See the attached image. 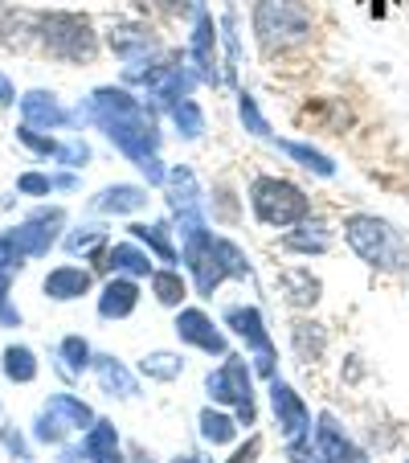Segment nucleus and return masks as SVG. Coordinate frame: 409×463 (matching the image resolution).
<instances>
[{"mask_svg": "<svg viewBox=\"0 0 409 463\" xmlns=\"http://www.w3.org/2000/svg\"><path fill=\"white\" fill-rule=\"evenodd\" d=\"M320 451H323V459H349V463H360V451L344 439V430L336 427V419H328L323 414L320 419Z\"/></svg>", "mask_w": 409, "mask_h": 463, "instance_id": "obj_16", "label": "nucleus"}, {"mask_svg": "<svg viewBox=\"0 0 409 463\" xmlns=\"http://www.w3.org/2000/svg\"><path fill=\"white\" fill-rule=\"evenodd\" d=\"M5 443H9L17 455H25V443H21V435H17V430H5Z\"/></svg>", "mask_w": 409, "mask_h": 463, "instance_id": "obj_41", "label": "nucleus"}, {"mask_svg": "<svg viewBox=\"0 0 409 463\" xmlns=\"http://www.w3.org/2000/svg\"><path fill=\"white\" fill-rule=\"evenodd\" d=\"M250 205H254V213H258V222L279 226V230L295 226V222H303L307 213H311L303 193L291 181H279V176H258V181L250 184Z\"/></svg>", "mask_w": 409, "mask_h": 463, "instance_id": "obj_4", "label": "nucleus"}, {"mask_svg": "<svg viewBox=\"0 0 409 463\" xmlns=\"http://www.w3.org/2000/svg\"><path fill=\"white\" fill-rule=\"evenodd\" d=\"M283 152H291L295 160H303V165H307V168H315L320 176H331V160H328V156H320V152L303 148V144H283Z\"/></svg>", "mask_w": 409, "mask_h": 463, "instance_id": "obj_30", "label": "nucleus"}, {"mask_svg": "<svg viewBox=\"0 0 409 463\" xmlns=\"http://www.w3.org/2000/svg\"><path fill=\"white\" fill-rule=\"evenodd\" d=\"M58 226H61V210H42V213H33L25 226L9 230V238L25 259H37V254H50L53 238H58Z\"/></svg>", "mask_w": 409, "mask_h": 463, "instance_id": "obj_7", "label": "nucleus"}, {"mask_svg": "<svg viewBox=\"0 0 409 463\" xmlns=\"http://www.w3.org/2000/svg\"><path fill=\"white\" fill-rule=\"evenodd\" d=\"M95 365H98V382H103L107 390H119L123 398H127V393H135V377H131L115 357H98Z\"/></svg>", "mask_w": 409, "mask_h": 463, "instance_id": "obj_20", "label": "nucleus"}, {"mask_svg": "<svg viewBox=\"0 0 409 463\" xmlns=\"http://www.w3.org/2000/svg\"><path fill=\"white\" fill-rule=\"evenodd\" d=\"M254 33L262 50H291L311 37V9L307 0H258L254 5Z\"/></svg>", "mask_w": 409, "mask_h": 463, "instance_id": "obj_2", "label": "nucleus"}, {"mask_svg": "<svg viewBox=\"0 0 409 463\" xmlns=\"http://www.w3.org/2000/svg\"><path fill=\"white\" fill-rule=\"evenodd\" d=\"M45 45H50V53L70 61L95 58V33L82 17H50L45 21Z\"/></svg>", "mask_w": 409, "mask_h": 463, "instance_id": "obj_6", "label": "nucleus"}, {"mask_svg": "<svg viewBox=\"0 0 409 463\" xmlns=\"http://www.w3.org/2000/svg\"><path fill=\"white\" fill-rule=\"evenodd\" d=\"M111 45H115V53H123L127 61H135L140 53H152V37L148 33H135V29H123V33H111Z\"/></svg>", "mask_w": 409, "mask_h": 463, "instance_id": "obj_24", "label": "nucleus"}, {"mask_svg": "<svg viewBox=\"0 0 409 463\" xmlns=\"http://www.w3.org/2000/svg\"><path fill=\"white\" fill-rule=\"evenodd\" d=\"M90 152H87V144H70V148H61L58 152V160H66V165H82Z\"/></svg>", "mask_w": 409, "mask_h": 463, "instance_id": "obj_38", "label": "nucleus"}, {"mask_svg": "<svg viewBox=\"0 0 409 463\" xmlns=\"http://www.w3.org/2000/svg\"><path fill=\"white\" fill-rule=\"evenodd\" d=\"M13 99H17V95H13V82L5 79V74H0V107H5V103H13Z\"/></svg>", "mask_w": 409, "mask_h": 463, "instance_id": "obj_40", "label": "nucleus"}, {"mask_svg": "<svg viewBox=\"0 0 409 463\" xmlns=\"http://www.w3.org/2000/svg\"><path fill=\"white\" fill-rule=\"evenodd\" d=\"M242 119L250 123L258 136H266V123H262V115H258V107H254V99L250 95H242Z\"/></svg>", "mask_w": 409, "mask_h": 463, "instance_id": "obj_36", "label": "nucleus"}, {"mask_svg": "<svg viewBox=\"0 0 409 463\" xmlns=\"http://www.w3.org/2000/svg\"><path fill=\"white\" fill-rule=\"evenodd\" d=\"M287 246H291V250H328V242H323V238H307V234H291Z\"/></svg>", "mask_w": 409, "mask_h": 463, "instance_id": "obj_37", "label": "nucleus"}, {"mask_svg": "<svg viewBox=\"0 0 409 463\" xmlns=\"http://www.w3.org/2000/svg\"><path fill=\"white\" fill-rule=\"evenodd\" d=\"M226 324L234 328L237 336H242L246 345H250L254 353H258V369L262 373H270V361H274V349H270V336L262 333V316H258V307H229L226 312Z\"/></svg>", "mask_w": 409, "mask_h": 463, "instance_id": "obj_8", "label": "nucleus"}, {"mask_svg": "<svg viewBox=\"0 0 409 463\" xmlns=\"http://www.w3.org/2000/svg\"><path fill=\"white\" fill-rule=\"evenodd\" d=\"M131 230H135V238L148 242L164 262H176V250H172V242H168V226H160L156 222V226H131Z\"/></svg>", "mask_w": 409, "mask_h": 463, "instance_id": "obj_25", "label": "nucleus"}, {"mask_svg": "<svg viewBox=\"0 0 409 463\" xmlns=\"http://www.w3.org/2000/svg\"><path fill=\"white\" fill-rule=\"evenodd\" d=\"M82 451H87L90 463H119V439H115L111 422H95L87 443H82Z\"/></svg>", "mask_w": 409, "mask_h": 463, "instance_id": "obj_15", "label": "nucleus"}, {"mask_svg": "<svg viewBox=\"0 0 409 463\" xmlns=\"http://www.w3.org/2000/svg\"><path fill=\"white\" fill-rule=\"evenodd\" d=\"M103 267H111V271H123V275H152V259L140 250V246L131 242H119L111 254H107Z\"/></svg>", "mask_w": 409, "mask_h": 463, "instance_id": "obj_18", "label": "nucleus"}, {"mask_svg": "<svg viewBox=\"0 0 409 463\" xmlns=\"http://www.w3.org/2000/svg\"><path fill=\"white\" fill-rule=\"evenodd\" d=\"M144 202H148V193L135 189V184H115V189H107L103 197H98V210L107 213H135L144 210Z\"/></svg>", "mask_w": 409, "mask_h": 463, "instance_id": "obj_19", "label": "nucleus"}, {"mask_svg": "<svg viewBox=\"0 0 409 463\" xmlns=\"http://www.w3.org/2000/svg\"><path fill=\"white\" fill-rule=\"evenodd\" d=\"M144 373L156 377V382H172V377H181V357H172V353H152V357H144Z\"/></svg>", "mask_w": 409, "mask_h": 463, "instance_id": "obj_26", "label": "nucleus"}, {"mask_svg": "<svg viewBox=\"0 0 409 463\" xmlns=\"http://www.w3.org/2000/svg\"><path fill=\"white\" fill-rule=\"evenodd\" d=\"M21 111H25L29 128H58V123H66V111H61V107L53 103V95H45V90H33V95L21 99Z\"/></svg>", "mask_w": 409, "mask_h": 463, "instance_id": "obj_13", "label": "nucleus"}, {"mask_svg": "<svg viewBox=\"0 0 409 463\" xmlns=\"http://www.w3.org/2000/svg\"><path fill=\"white\" fill-rule=\"evenodd\" d=\"M87 291H90V271H82V267H58L45 279V296L53 299H79Z\"/></svg>", "mask_w": 409, "mask_h": 463, "instance_id": "obj_12", "label": "nucleus"}, {"mask_svg": "<svg viewBox=\"0 0 409 463\" xmlns=\"http://www.w3.org/2000/svg\"><path fill=\"white\" fill-rule=\"evenodd\" d=\"M258 451H262V439H258V435H254V439H250V443H246V447H242V451H237V455H234V459H229V463H254V455H258Z\"/></svg>", "mask_w": 409, "mask_h": 463, "instance_id": "obj_39", "label": "nucleus"}, {"mask_svg": "<svg viewBox=\"0 0 409 463\" xmlns=\"http://www.w3.org/2000/svg\"><path fill=\"white\" fill-rule=\"evenodd\" d=\"M17 136H21V140H25L33 152H42V156H58V144H53V140H45V136H37V131L29 128V123L17 131Z\"/></svg>", "mask_w": 409, "mask_h": 463, "instance_id": "obj_32", "label": "nucleus"}, {"mask_svg": "<svg viewBox=\"0 0 409 463\" xmlns=\"http://www.w3.org/2000/svg\"><path fill=\"white\" fill-rule=\"evenodd\" d=\"M152 291H156V299L160 304H168V307H176L184 299V279H181V271H152Z\"/></svg>", "mask_w": 409, "mask_h": 463, "instance_id": "obj_22", "label": "nucleus"}, {"mask_svg": "<svg viewBox=\"0 0 409 463\" xmlns=\"http://www.w3.org/2000/svg\"><path fill=\"white\" fill-rule=\"evenodd\" d=\"M61 435H66V427H61L58 419H50V414H42V419H37V439H45V443H58Z\"/></svg>", "mask_w": 409, "mask_h": 463, "instance_id": "obj_34", "label": "nucleus"}, {"mask_svg": "<svg viewBox=\"0 0 409 463\" xmlns=\"http://www.w3.org/2000/svg\"><path fill=\"white\" fill-rule=\"evenodd\" d=\"M61 463H87V459H82V451H66L61 455Z\"/></svg>", "mask_w": 409, "mask_h": 463, "instance_id": "obj_42", "label": "nucleus"}, {"mask_svg": "<svg viewBox=\"0 0 409 463\" xmlns=\"http://www.w3.org/2000/svg\"><path fill=\"white\" fill-rule=\"evenodd\" d=\"M21 259H25V254L13 246V238L9 234L0 238V271H13V267H21Z\"/></svg>", "mask_w": 409, "mask_h": 463, "instance_id": "obj_33", "label": "nucleus"}, {"mask_svg": "<svg viewBox=\"0 0 409 463\" xmlns=\"http://www.w3.org/2000/svg\"><path fill=\"white\" fill-rule=\"evenodd\" d=\"M176 463H197V459H192V455H184V459H176Z\"/></svg>", "mask_w": 409, "mask_h": 463, "instance_id": "obj_43", "label": "nucleus"}, {"mask_svg": "<svg viewBox=\"0 0 409 463\" xmlns=\"http://www.w3.org/2000/svg\"><path fill=\"white\" fill-rule=\"evenodd\" d=\"M172 115H176V123H181V131L189 136V140L205 131V119H200V107H197V103H189V99H181V103L172 107Z\"/></svg>", "mask_w": 409, "mask_h": 463, "instance_id": "obj_29", "label": "nucleus"}, {"mask_svg": "<svg viewBox=\"0 0 409 463\" xmlns=\"http://www.w3.org/2000/svg\"><path fill=\"white\" fill-rule=\"evenodd\" d=\"M61 361H66V373H82L90 365V345L82 336H66L61 341Z\"/></svg>", "mask_w": 409, "mask_h": 463, "instance_id": "obj_27", "label": "nucleus"}, {"mask_svg": "<svg viewBox=\"0 0 409 463\" xmlns=\"http://www.w3.org/2000/svg\"><path fill=\"white\" fill-rule=\"evenodd\" d=\"M283 283H287L291 291H295V304H315V299H320V283L311 279V271H287L283 275Z\"/></svg>", "mask_w": 409, "mask_h": 463, "instance_id": "obj_28", "label": "nucleus"}, {"mask_svg": "<svg viewBox=\"0 0 409 463\" xmlns=\"http://www.w3.org/2000/svg\"><path fill=\"white\" fill-rule=\"evenodd\" d=\"M103 230H95V226H90V230H79V234H70V238H66V250H70V254H87V250H95V246H103Z\"/></svg>", "mask_w": 409, "mask_h": 463, "instance_id": "obj_31", "label": "nucleus"}, {"mask_svg": "<svg viewBox=\"0 0 409 463\" xmlns=\"http://www.w3.org/2000/svg\"><path fill=\"white\" fill-rule=\"evenodd\" d=\"M209 393H213V402L237 406V422H254V393H250V369H246V361L229 357L218 373H209Z\"/></svg>", "mask_w": 409, "mask_h": 463, "instance_id": "obj_5", "label": "nucleus"}, {"mask_svg": "<svg viewBox=\"0 0 409 463\" xmlns=\"http://www.w3.org/2000/svg\"><path fill=\"white\" fill-rule=\"evenodd\" d=\"M344 238H349V246L368 267H385V271H389V267H405L409 262V250H405V242H401V234L389 222L373 218V213H352V218L344 222Z\"/></svg>", "mask_w": 409, "mask_h": 463, "instance_id": "obj_3", "label": "nucleus"}, {"mask_svg": "<svg viewBox=\"0 0 409 463\" xmlns=\"http://www.w3.org/2000/svg\"><path fill=\"white\" fill-rule=\"evenodd\" d=\"M200 435L209 439V443H229L237 435V422L221 411H200Z\"/></svg>", "mask_w": 409, "mask_h": 463, "instance_id": "obj_21", "label": "nucleus"}, {"mask_svg": "<svg viewBox=\"0 0 409 463\" xmlns=\"http://www.w3.org/2000/svg\"><path fill=\"white\" fill-rule=\"evenodd\" d=\"M270 402H274V414H279V427L287 430V435H299V430H307V406L299 402V393L291 390L287 382H274L270 385Z\"/></svg>", "mask_w": 409, "mask_h": 463, "instance_id": "obj_10", "label": "nucleus"}, {"mask_svg": "<svg viewBox=\"0 0 409 463\" xmlns=\"http://www.w3.org/2000/svg\"><path fill=\"white\" fill-rule=\"evenodd\" d=\"M45 414H50V419H58L66 430H70V427H90V422H95L90 406L79 402V398H70V393H53L50 406H45Z\"/></svg>", "mask_w": 409, "mask_h": 463, "instance_id": "obj_14", "label": "nucleus"}, {"mask_svg": "<svg viewBox=\"0 0 409 463\" xmlns=\"http://www.w3.org/2000/svg\"><path fill=\"white\" fill-rule=\"evenodd\" d=\"M192 53H197L200 79L218 82V71H213V17H209V13H200V17H197V37H192Z\"/></svg>", "mask_w": 409, "mask_h": 463, "instance_id": "obj_17", "label": "nucleus"}, {"mask_svg": "<svg viewBox=\"0 0 409 463\" xmlns=\"http://www.w3.org/2000/svg\"><path fill=\"white\" fill-rule=\"evenodd\" d=\"M135 299H140V288H135V283L131 279H111L103 288V296H98V312H103L107 320H123V316H131Z\"/></svg>", "mask_w": 409, "mask_h": 463, "instance_id": "obj_11", "label": "nucleus"}, {"mask_svg": "<svg viewBox=\"0 0 409 463\" xmlns=\"http://www.w3.org/2000/svg\"><path fill=\"white\" fill-rule=\"evenodd\" d=\"M5 373H9L13 382H33V377H37V361H33V353L21 349V345L5 349Z\"/></svg>", "mask_w": 409, "mask_h": 463, "instance_id": "obj_23", "label": "nucleus"}, {"mask_svg": "<svg viewBox=\"0 0 409 463\" xmlns=\"http://www.w3.org/2000/svg\"><path fill=\"white\" fill-rule=\"evenodd\" d=\"M17 189H21V193H50L53 181H50V176H42V173H25V176L17 181Z\"/></svg>", "mask_w": 409, "mask_h": 463, "instance_id": "obj_35", "label": "nucleus"}, {"mask_svg": "<svg viewBox=\"0 0 409 463\" xmlns=\"http://www.w3.org/2000/svg\"><path fill=\"white\" fill-rule=\"evenodd\" d=\"M176 333H181L184 345H197V349L205 353H218V357H226V336L213 328V320L205 312H197V307H189V312H181V320H176Z\"/></svg>", "mask_w": 409, "mask_h": 463, "instance_id": "obj_9", "label": "nucleus"}, {"mask_svg": "<svg viewBox=\"0 0 409 463\" xmlns=\"http://www.w3.org/2000/svg\"><path fill=\"white\" fill-rule=\"evenodd\" d=\"M95 119L103 123V131L127 152L131 160H148L156 156L160 131L156 123L144 115V107L127 95V90H98L95 95Z\"/></svg>", "mask_w": 409, "mask_h": 463, "instance_id": "obj_1", "label": "nucleus"}]
</instances>
